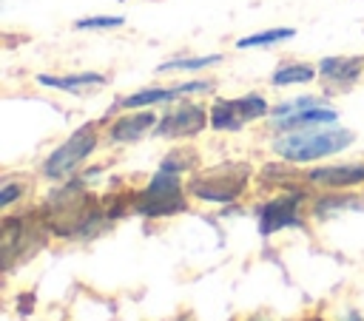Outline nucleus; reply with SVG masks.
Listing matches in <instances>:
<instances>
[{"mask_svg":"<svg viewBox=\"0 0 364 321\" xmlns=\"http://www.w3.org/2000/svg\"><path fill=\"white\" fill-rule=\"evenodd\" d=\"M355 142V134L347 128H330V131H293L290 136L276 139L273 151L284 156L287 162H313L324 159L330 153H338Z\"/></svg>","mask_w":364,"mask_h":321,"instance_id":"nucleus-1","label":"nucleus"},{"mask_svg":"<svg viewBox=\"0 0 364 321\" xmlns=\"http://www.w3.org/2000/svg\"><path fill=\"white\" fill-rule=\"evenodd\" d=\"M94 148H97V125H94V122H85V125H80L60 148H54V153L43 162V173H46L48 179H63V176H68Z\"/></svg>","mask_w":364,"mask_h":321,"instance_id":"nucleus-2","label":"nucleus"},{"mask_svg":"<svg viewBox=\"0 0 364 321\" xmlns=\"http://www.w3.org/2000/svg\"><path fill=\"white\" fill-rule=\"evenodd\" d=\"M139 213L145 216H168V213H176L185 207V199H182V185H179V176L176 170H168L162 168L151 185L145 187V193L139 196Z\"/></svg>","mask_w":364,"mask_h":321,"instance_id":"nucleus-3","label":"nucleus"},{"mask_svg":"<svg viewBox=\"0 0 364 321\" xmlns=\"http://www.w3.org/2000/svg\"><path fill=\"white\" fill-rule=\"evenodd\" d=\"M267 114V102L259 94H245L239 99H219L210 108V125L216 131H239L245 122Z\"/></svg>","mask_w":364,"mask_h":321,"instance_id":"nucleus-4","label":"nucleus"},{"mask_svg":"<svg viewBox=\"0 0 364 321\" xmlns=\"http://www.w3.org/2000/svg\"><path fill=\"white\" fill-rule=\"evenodd\" d=\"M245 182H247V168L239 170L236 176L208 173V176H199L191 182V193L196 199H208V202H233L245 190Z\"/></svg>","mask_w":364,"mask_h":321,"instance_id":"nucleus-5","label":"nucleus"},{"mask_svg":"<svg viewBox=\"0 0 364 321\" xmlns=\"http://www.w3.org/2000/svg\"><path fill=\"white\" fill-rule=\"evenodd\" d=\"M205 108L199 105H179V108H171L159 122H156V136H196L199 131H205Z\"/></svg>","mask_w":364,"mask_h":321,"instance_id":"nucleus-6","label":"nucleus"},{"mask_svg":"<svg viewBox=\"0 0 364 321\" xmlns=\"http://www.w3.org/2000/svg\"><path fill=\"white\" fill-rule=\"evenodd\" d=\"M299 202H301L299 193L267 202V205L262 207V213H259V230L267 236V233H276V230H282V227H296V224H301V216L296 213Z\"/></svg>","mask_w":364,"mask_h":321,"instance_id":"nucleus-7","label":"nucleus"},{"mask_svg":"<svg viewBox=\"0 0 364 321\" xmlns=\"http://www.w3.org/2000/svg\"><path fill=\"white\" fill-rule=\"evenodd\" d=\"M213 82H202V80H193V82H182V85H173V88H145V91H136V94H128L119 105L122 108H145V105H156V102H171L176 97H185V94H199V91H210Z\"/></svg>","mask_w":364,"mask_h":321,"instance_id":"nucleus-8","label":"nucleus"},{"mask_svg":"<svg viewBox=\"0 0 364 321\" xmlns=\"http://www.w3.org/2000/svg\"><path fill=\"white\" fill-rule=\"evenodd\" d=\"M307 179L313 185H324V187H350L364 182V162L355 165H324L307 173Z\"/></svg>","mask_w":364,"mask_h":321,"instance_id":"nucleus-9","label":"nucleus"},{"mask_svg":"<svg viewBox=\"0 0 364 321\" xmlns=\"http://www.w3.org/2000/svg\"><path fill=\"white\" fill-rule=\"evenodd\" d=\"M361 68H364V57H324L318 62V74L333 85H344V88L358 80Z\"/></svg>","mask_w":364,"mask_h":321,"instance_id":"nucleus-10","label":"nucleus"},{"mask_svg":"<svg viewBox=\"0 0 364 321\" xmlns=\"http://www.w3.org/2000/svg\"><path fill=\"white\" fill-rule=\"evenodd\" d=\"M151 125H156V114H151V111L125 114V116H119V119L111 125L108 136H111V142H134V139H139Z\"/></svg>","mask_w":364,"mask_h":321,"instance_id":"nucleus-11","label":"nucleus"},{"mask_svg":"<svg viewBox=\"0 0 364 321\" xmlns=\"http://www.w3.org/2000/svg\"><path fill=\"white\" fill-rule=\"evenodd\" d=\"M336 111L327 108V105H313V108H301L290 116H279L276 125L282 131H301V128H310V125H327V122H336Z\"/></svg>","mask_w":364,"mask_h":321,"instance_id":"nucleus-12","label":"nucleus"},{"mask_svg":"<svg viewBox=\"0 0 364 321\" xmlns=\"http://www.w3.org/2000/svg\"><path fill=\"white\" fill-rule=\"evenodd\" d=\"M37 82L46 88H60V91H80L85 85H102L105 77L97 71H82V74H68V77H51V74H37Z\"/></svg>","mask_w":364,"mask_h":321,"instance_id":"nucleus-13","label":"nucleus"},{"mask_svg":"<svg viewBox=\"0 0 364 321\" xmlns=\"http://www.w3.org/2000/svg\"><path fill=\"white\" fill-rule=\"evenodd\" d=\"M316 77V68L304 65V62H290V65H282L279 71H273L270 82L273 85H296V82H310Z\"/></svg>","mask_w":364,"mask_h":321,"instance_id":"nucleus-14","label":"nucleus"},{"mask_svg":"<svg viewBox=\"0 0 364 321\" xmlns=\"http://www.w3.org/2000/svg\"><path fill=\"white\" fill-rule=\"evenodd\" d=\"M293 34H296L293 28H267V31H259V34H247V37L236 40V48H259V45H273V43L290 40Z\"/></svg>","mask_w":364,"mask_h":321,"instance_id":"nucleus-15","label":"nucleus"},{"mask_svg":"<svg viewBox=\"0 0 364 321\" xmlns=\"http://www.w3.org/2000/svg\"><path fill=\"white\" fill-rule=\"evenodd\" d=\"M222 57L219 54H208V57H179V60H168L162 65H156V74H168V71H196V68H208L216 65Z\"/></svg>","mask_w":364,"mask_h":321,"instance_id":"nucleus-16","label":"nucleus"},{"mask_svg":"<svg viewBox=\"0 0 364 321\" xmlns=\"http://www.w3.org/2000/svg\"><path fill=\"white\" fill-rule=\"evenodd\" d=\"M313 105H324V99H318V97L287 99V102H282V105L273 108V116H276V119H279V116H290V114H296V111H301V108H313Z\"/></svg>","mask_w":364,"mask_h":321,"instance_id":"nucleus-17","label":"nucleus"},{"mask_svg":"<svg viewBox=\"0 0 364 321\" xmlns=\"http://www.w3.org/2000/svg\"><path fill=\"white\" fill-rule=\"evenodd\" d=\"M125 20L122 17H108V14H100V17H82L74 23V28H117L122 26Z\"/></svg>","mask_w":364,"mask_h":321,"instance_id":"nucleus-18","label":"nucleus"},{"mask_svg":"<svg viewBox=\"0 0 364 321\" xmlns=\"http://www.w3.org/2000/svg\"><path fill=\"white\" fill-rule=\"evenodd\" d=\"M20 193H23V187H20V185L6 182V185H3V190H0V205H3V207H6V205H11V202H14Z\"/></svg>","mask_w":364,"mask_h":321,"instance_id":"nucleus-19","label":"nucleus"}]
</instances>
